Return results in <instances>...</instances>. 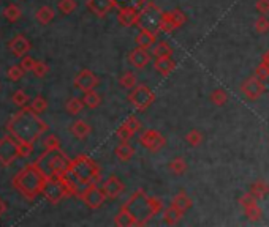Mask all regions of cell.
<instances>
[{
	"mask_svg": "<svg viewBox=\"0 0 269 227\" xmlns=\"http://www.w3.org/2000/svg\"><path fill=\"white\" fill-rule=\"evenodd\" d=\"M162 210V199L149 196L144 190H136L132 197L120 207L114 218V224L119 227H141L146 225Z\"/></svg>",
	"mask_w": 269,
	"mask_h": 227,
	"instance_id": "1",
	"label": "cell"
},
{
	"mask_svg": "<svg viewBox=\"0 0 269 227\" xmlns=\"http://www.w3.org/2000/svg\"><path fill=\"white\" fill-rule=\"evenodd\" d=\"M7 130L17 142L35 143L48 131V125L30 108H23L10 118Z\"/></svg>",
	"mask_w": 269,
	"mask_h": 227,
	"instance_id": "2",
	"label": "cell"
},
{
	"mask_svg": "<svg viewBox=\"0 0 269 227\" xmlns=\"http://www.w3.org/2000/svg\"><path fill=\"white\" fill-rule=\"evenodd\" d=\"M45 180H46V175L38 169L35 162H32V164H27L26 168H23L14 175L13 187L26 199L33 200L38 194H41V188H43Z\"/></svg>",
	"mask_w": 269,
	"mask_h": 227,
	"instance_id": "3",
	"label": "cell"
},
{
	"mask_svg": "<svg viewBox=\"0 0 269 227\" xmlns=\"http://www.w3.org/2000/svg\"><path fill=\"white\" fill-rule=\"evenodd\" d=\"M38 169L43 172L46 177H64L65 174L70 172V164L71 159L59 150H45L43 155H40V158L35 161Z\"/></svg>",
	"mask_w": 269,
	"mask_h": 227,
	"instance_id": "4",
	"label": "cell"
},
{
	"mask_svg": "<svg viewBox=\"0 0 269 227\" xmlns=\"http://www.w3.org/2000/svg\"><path fill=\"white\" fill-rule=\"evenodd\" d=\"M70 175L81 184V187H87V184L98 183L101 180L100 166L92 158H89L86 155H79L75 159H71Z\"/></svg>",
	"mask_w": 269,
	"mask_h": 227,
	"instance_id": "5",
	"label": "cell"
},
{
	"mask_svg": "<svg viewBox=\"0 0 269 227\" xmlns=\"http://www.w3.org/2000/svg\"><path fill=\"white\" fill-rule=\"evenodd\" d=\"M41 194L46 197L51 203H59L64 197L68 196V188L64 177H46L43 188H41Z\"/></svg>",
	"mask_w": 269,
	"mask_h": 227,
	"instance_id": "6",
	"label": "cell"
},
{
	"mask_svg": "<svg viewBox=\"0 0 269 227\" xmlns=\"http://www.w3.org/2000/svg\"><path fill=\"white\" fill-rule=\"evenodd\" d=\"M163 11L160 10L158 5L148 2L141 10H139V17H138V27L139 29H146L151 32H160L158 26H160V19H162Z\"/></svg>",
	"mask_w": 269,
	"mask_h": 227,
	"instance_id": "7",
	"label": "cell"
},
{
	"mask_svg": "<svg viewBox=\"0 0 269 227\" xmlns=\"http://www.w3.org/2000/svg\"><path fill=\"white\" fill-rule=\"evenodd\" d=\"M129 101L132 102V106L142 112L148 108H151V105L155 101V93L148 87V86H136L135 89H132V92L129 93Z\"/></svg>",
	"mask_w": 269,
	"mask_h": 227,
	"instance_id": "8",
	"label": "cell"
},
{
	"mask_svg": "<svg viewBox=\"0 0 269 227\" xmlns=\"http://www.w3.org/2000/svg\"><path fill=\"white\" fill-rule=\"evenodd\" d=\"M82 202H84L91 210H98L105 200L108 199L103 188H98L97 183H92V184H87L81 190L79 196H78Z\"/></svg>",
	"mask_w": 269,
	"mask_h": 227,
	"instance_id": "9",
	"label": "cell"
},
{
	"mask_svg": "<svg viewBox=\"0 0 269 227\" xmlns=\"http://www.w3.org/2000/svg\"><path fill=\"white\" fill-rule=\"evenodd\" d=\"M185 20H187V17H185V14L181 10L163 11L158 30L163 33H173L174 30H177L179 27H182L185 24Z\"/></svg>",
	"mask_w": 269,
	"mask_h": 227,
	"instance_id": "10",
	"label": "cell"
},
{
	"mask_svg": "<svg viewBox=\"0 0 269 227\" xmlns=\"http://www.w3.org/2000/svg\"><path fill=\"white\" fill-rule=\"evenodd\" d=\"M17 146H19V142L11 134L0 139V164H2V166H5V168L10 166V164L19 156Z\"/></svg>",
	"mask_w": 269,
	"mask_h": 227,
	"instance_id": "11",
	"label": "cell"
},
{
	"mask_svg": "<svg viewBox=\"0 0 269 227\" xmlns=\"http://www.w3.org/2000/svg\"><path fill=\"white\" fill-rule=\"evenodd\" d=\"M138 142L144 149L152 152V153L160 152L165 146H167V139H165L163 134L157 130H146L139 136Z\"/></svg>",
	"mask_w": 269,
	"mask_h": 227,
	"instance_id": "12",
	"label": "cell"
},
{
	"mask_svg": "<svg viewBox=\"0 0 269 227\" xmlns=\"http://www.w3.org/2000/svg\"><path fill=\"white\" fill-rule=\"evenodd\" d=\"M241 90L250 101H255V99H258L264 93L266 86H264V82H261L257 76H252V77H247L242 82Z\"/></svg>",
	"mask_w": 269,
	"mask_h": 227,
	"instance_id": "13",
	"label": "cell"
},
{
	"mask_svg": "<svg viewBox=\"0 0 269 227\" xmlns=\"http://www.w3.org/2000/svg\"><path fill=\"white\" fill-rule=\"evenodd\" d=\"M75 87L81 92H91L98 86V77L91 71V70H82L81 73H78V76L75 77Z\"/></svg>",
	"mask_w": 269,
	"mask_h": 227,
	"instance_id": "14",
	"label": "cell"
},
{
	"mask_svg": "<svg viewBox=\"0 0 269 227\" xmlns=\"http://www.w3.org/2000/svg\"><path fill=\"white\" fill-rule=\"evenodd\" d=\"M139 130H141V123L138 121V118L135 115H130L129 118L123 120V123L117 128L116 136L120 140H130Z\"/></svg>",
	"mask_w": 269,
	"mask_h": 227,
	"instance_id": "15",
	"label": "cell"
},
{
	"mask_svg": "<svg viewBox=\"0 0 269 227\" xmlns=\"http://www.w3.org/2000/svg\"><path fill=\"white\" fill-rule=\"evenodd\" d=\"M138 17H139V8L133 5L127 7H119L117 11V20L119 24L123 27H133L138 24Z\"/></svg>",
	"mask_w": 269,
	"mask_h": 227,
	"instance_id": "16",
	"label": "cell"
},
{
	"mask_svg": "<svg viewBox=\"0 0 269 227\" xmlns=\"http://www.w3.org/2000/svg\"><path fill=\"white\" fill-rule=\"evenodd\" d=\"M129 61H130V65L135 68V70H142V68H146L149 65V61H151V54L148 49H142L139 46H136L130 54H129Z\"/></svg>",
	"mask_w": 269,
	"mask_h": 227,
	"instance_id": "17",
	"label": "cell"
},
{
	"mask_svg": "<svg viewBox=\"0 0 269 227\" xmlns=\"http://www.w3.org/2000/svg\"><path fill=\"white\" fill-rule=\"evenodd\" d=\"M87 8L98 17H105L113 8H117L116 0H87Z\"/></svg>",
	"mask_w": 269,
	"mask_h": 227,
	"instance_id": "18",
	"label": "cell"
},
{
	"mask_svg": "<svg viewBox=\"0 0 269 227\" xmlns=\"http://www.w3.org/2000/svg\"><path fill=\"white\" fill-rule=\"evenodd\" d=\"M101 188H103V191H105V194H106L108 199H117L123 193V190H125L123 183L117 177H114V175H111L110 178H106Z\"/></svg>",
	"mask_w": 269,
	"mask_h": 227,
	"instance_id": "19",
	"label": "cell"
},
{
	"mask_svg": "<svg viewBox=\"0 0 269 227\" xmlns=\"http://www.w3.org/2000/svg\"><path fill=\"white\" fill-rule=\"evenodd\" d=\"M10 51L13 52L14 57H24L27 55V52L30 51V43H29V39L23 35H17L14 36L11 41H10Z\"/></svg>",
	"mask_w": 269,
	"mask_h": 227,
	"instance_id": "20",
	"label": "cell"
},
{
	"mask_svg": "<svg viewBox=\"0 0 269 227\" xmlns=\"http://www.w3.org/2000/svg\"><path fill=\"white\" fill-rule=\"evenodd\" d=\"M135 43H136V46H139L142 49H151L157 43V33L146 30V29H139V32L135 38Z\"/></svg>",
	"mask_w": 269,
	"mask_h": 227,
	"instance_id": "21",
	"label": "cell"
},
{
	"mask_svg": "<svg viewBox=\"0 0 269 227\" xmlns=\"http://www.w3.org/2000/svg\"><path fill=\"white\" fill-rule=\"evenodd\" d=\"M154 68L157 73H160L163 77L170 76L174 70H176V61L171 57H163V58H157L154 61Z\"/></svg>",
	"mask_w": 269,
	"mask_h": 227,
	"instance_id": "22",
	"label": "cell"
},
{
	"mask_svg": "<svg viewBox=\"0 0 269 227\" xmlns=\"http://www.w3.org/2000/svg\"><path fill=\"white\" fill-rule=\"evenodd\" d=\"M70 131H71V134L76 137V139H86L91 133H92V128H91V125L87 121H84V120H76L73 125L70 127Z\"/></svg>",
	"mask_w": 269,
	"mask_h": 227,
	"instance_id": "23",
	"label": "cell"
},
{
	"mask_svg": "<svg viewBox=\"0 0 269 227\" xmlns=\"http://www.w3.org/2000/svg\"><path fill=\"white\" fill-rule=\"evenodd\" d=\"M114 153H116V156H117L120 161L125 162V161H130V159L133 158L135 149L132 147V143H130L129 140H120V143L116 147Z\"/></svg>",
	"mask_w": 269,
	"mask_h": 227,
	"instance_id": "24",
	"label": "cell"
},
{
	"mask_svg": "<svg viewBox=\"0 0 269 227\" xmlns=\"http://www.w3.org/2000/svg\"><path fill=\"white\" fill-rule=\"evenodd\" d=\"M171 205H173V207H176V209H179L181 212L185 213L189 209H192L193 202H192V199L189 197L187 193H185V191H179V193L173 197Z\"/></svg>",
	"mask_w": 269,
	"mask_h": 227,
	"instance_id": "25",
	"label": "cell"
},
{
	"mask_svg": "<svg viewBox=\"0 0 269 227\" xmlns=\"http://www.w3.org/2000/svg\"><path fill=\"white\" fill-rule=\"evenodd\" d=\"M182 216H184V212L173 207V205H170V209H167L163 212V221L167 222L168 225H176L181 221Z\"/></svg>",
	"mask_w": 269,
	"mask_h": 227,
	"instance_id": "26",
	"label": "cell"
},
{
	"mask_svg": "<svg viewBox=\"0 0 269 227\" xmlns=\"http://www.w3.org/2000/svg\"><path fill=\"white\" fill-rule=\"evenodd\" d=\"M174 54L173 48L167 43V41H158L152 48V55L155 58H163V57H171Z\"/></svg>",
	"mask_w": 269,
	"mask_h": 227,
	"instance_id": "27",
	"label": "cell"
},
{
	"mask_svg": "<svg viewBox=\"0 0 269 227\" xmlns=\"http://www.w3.org/2000/svg\"><path fill=\"white\" fill-rule=\"evenodd\" d=\"M257 199H264L269 194V184L264 180H257L250 184V191Z\"/></svg>",
	"mask_w": 269,
	"mask_h": 227,
	"instance_id": "28",
	"label": "cell"
},
{
	"mask_svg": "<svg viewBox=\"0 0 269 227\" xmlns=\"http://www.w3.org/2000/svg\"><path fill=\"white\" fill-rule=\"evenodd\" d=\"M37 20L40 24H43V26H46V24H49L51 20L54 19V16H56V13H54V10L51 8V7H48V5H45V7H41V8H38V11H37Z\"/></svg>",
	"mask_w": 269,
	"mask_h": 227,
	"instance_id": "29",
	"label": "cell"
},
{
	"mask_svg": "<svg viewBox=\"0 0 269 227\" xmlns=\"http://www.w3.org/2000/svg\"><path fill=\"white\" fill-rule=\"evenodd\" d=\"M138 79H136V74L133 71H127V73H123L120 77H119V86L122 89H125V90H132L135 89L138 84Z\"/></svg>",
	"mask_w": 269,
	"mask_h": 227,
	"instance_id": "30",
	"label": "cell"
},
{
	"mask_svg": "<svg viewBox=\"0 0 269 227\" xmlns=\"http://www.w3.org/2000/svg\"><path fill=\"white\" fill-rule=\"evenodd\" d=\"M168 169L174 175H182V174H185V171H187V161H185L184 158H181V156H177V158L170 161Z\"/></svg>",
	"mask_w": 269,
	"mask_h": 227,
	"instance_id": "31",
	"label": "cell"
},
{
	"mask_svg": "<svg viewBox=\"0 0 269 227\" xmlns=\"http://www.w3.org/2000/svg\"><path fill=\"white\" fill-rule=\"evenodd\" d=\"M82 101H84V105L89 109H97L101 105V96L95 90H91V92L84 93V98H82Z\"/></svg>",
	"mask_w": 269,
	"mask_h": 227,
	"instance_id": "32",
	"label": "cell"
},
{
	"mask_svg": "<svg viewBox=\"0 0 269 227\" xmlns=\"http://www.w3.org/2000/svg\"><path fill=\"white\" fill-rule=\"evenodd\" d=\"M84 101L82 99H79V98H70L68 101H67V112L68 114H71V115H76V114H79L82 109H84Z\"/></svg>",
	"mask_w": 269,
	"mask_h": 227,
	"instance_id": "33",
	"label": "cell"
},
{
	"mask_svg": "<svg viewBox=\"0 0 269 227\" xmlns=\"http://www.w3.org/2000/svg\"><path fill=\"white\" fill-rule=\"evenodd\" d=\"M244 213H245V216L249 221H260L261 216H263V212L258 207V203H254V205H249V207H245Z\"/></svg>",
	"mask_w": 269,
	"mask_h": 227,
	"instance_id": "34",
	"label": "cell"
},
{
	"mask_svg": "<svg viewBox=\"0 0 269 227\" xmlns=\"http://www.w3.org/2000/svg\"><path fill=\"white\" fill-rule=\"evenodd\" d=\"M211 101H212V105H216V106H223L225 102L228 101V93H226L223 89H216L211 93Z\"/></svg>",
	"mask_w": 269,
	"mask_h": 227,
	"instance_id": "35",
	"label": "cell"
},
{
	"mask_svg": "<svg viewBox=\"0 0 269 227\" xmlns=\"http://www.w3.org/2000/svg\"><path fill=\"white\" fill-rule=\"evenodd\" d=\"M11 101L17 108H26L27 102H29V95L24 90H16L11 96Z\"/></svg>",
	"mask_w": 269,
	"mask_h": 227,
	"instance_id": "36",
	"label": "cell"
},
{
	"mask_svg": "<svg viewBox=\"0 0 269 227\" xmlns=\"http://www.w3.org/2000/svg\"><path fill=\"white\" fill-rule=\"evenodd\" d=\"M33 112H37V114H41V112H45L46 111V108H48V101L43 98V96H35L33 98V101L30 102V106H29Z\"/></svg>",
	"mask_w": 269,
	"mask_h": 227,
	"instance_id": "37",
	"label": "cell"
},
{
	"mask_svg": "<svg viewBox=\"0 0 269 227\" xmlns=\"http://www.w3.org/2000/svg\"><path fill=\"white\" fill-rule=\"evenodd\" d=\"M4 16L10 20V23H16V20L21 17V8L17 5L11 4L4 10Z\"/></svg>",
	"mask_w": 269,
	"mask_h": 227,
	"instance_id": "38",
	"label": "cell"
},
{
	"mask_svg": "<svg viewBox=\"0 0 269 227\" xmlns=\"http://www.w3.org/2000/svg\"><path fill=\"white\" fill-rule=\"evenodd\" d=\"M203 139L204 137H203L201 131H198V130H192V131L187 133V136H185V140H187V143L192 147H198L200 143L203 142Z\"/></svg>",
	"mask_w": 269,
	"mask_h": 227,
	"instance_id": "39",
	"label": "cell"
},
{
	"mask_svg": "<svg viewBox=\"0 0 269 227\" xmlns=\"http://www.w3.org/2000/svg\"><path fill=\"white\" fill-rule=\"evenodd\" d=\"M78 8L76 0H60L59 2V11L64 14H71Z\"/></svg>",
	"mask_w": 269,
	"mask_h": 227,
	"instance_id": "40",
	"label": "cell"
},
{
	"mask_svg": "<svg viewBox=\"0 0 269 227\" xmlns=\"http://www.w3.org/2000/svg\"><path fill=\"white\" fill-rule=\"evenodd\" d=\"M255 76L264 82V84H269V65L264 64V61H261V64L255 68Z\"/></svg>",
	"mask_w": 269,
	"mask_h": 227,
	"instance_id": "41",
	"label": "cell"
},
{
	"mask_svg": "<svg viewBox=\"0 0 269 227\" xmlns=\"http://www.w3.org/2000/svg\"><path fill=\"white\" fill-rule=\"evenodd\" d=\"M43 147H45V150H59V149H60V140H59V137L54 136V134L46 136V139L43 140Z\"/></svg>",
	"mask_w": 269,
	"mask_h": 227,
	"instance_id": "42",
	"label": "cell"
},
{
	"mask_svg": "<svg viewBox=\"0 0 269 227\" xmlns=\"http://www.w3.org/2000/svg\"><path fill=\"white\" fill-rule=\"evenodd\" d=\"M254 27H255V30L258 32V33H267V30H269V19L266 17V16H260L257 20H255V24H254Z\"/></svg>",
	"mask_w": 269,
	"mask_h": 227,
	"instance_id": "43",
	"label": "cell"
},
{
	"mask_svg": "<svg viewBox=\"0 0 269 227\" xmlns=\"http://www.w3.org/2000/svg\"><path fill=\"white\" fill-rule=\"evenodd\" d=\"M17 152L21 158H29L33 153V143H26V142H19Z\"/></svg>",
	"mask_w": 269,
	"mask_h": 227,
	"instance_id": "44",
	"label": "cell"
},
{
	"mask_svg": "<svg viewBox=\"0 0 269 227\" xmlns=\"http://www.w3.org/2000/svg\"><path fill=\"white\" fill-rule=\"evenodd\" d=\"M48 71H49V67L45 64V61H37L35 67H33V74L40 79L45 77L48 74Z\"/></svg>",
	"mask_w": 269,
	"mask_h": 227,
	"instance_id": "45",
	"label": "cell"
},
{
	"mask_svg": "<svg viewBox=\"0 0 269 227\" xmlns=\"http://www.w3.org/2000/svg\"><path fill=\"white\" fill-rule=\"evenodd\" d=\"M257 197L252 194V193H245V194H242L241 197H239V205L242 209H245V207H249V205H254V203H257Z\"/></svg>",
	"mask_w": 269,
	"mask_h": 227,
	"instance_id": "46",
	"label": "cell"
},
{
	"mask_svg": "<svg viewBox=\"0 0 269 227\" xmlns=\"http://www.w3.org/2000/svg\"><path fill=\"white\" fill-rule=\"evenodd\" d=\"M117 2V8L119 7H127V5H133V7H138L139 10L146 5L149 0H116Z\"/></svg>",
	"mask_w": 269,
	"mask_h": 227,
	"instance_id": "47",
	"label": "cell"
},
{
	"mask_svg": "<svg viewBox=\"0 0 269 227\" xmlns=\"http://www.w3.org/2000/svg\"><path fill=\"white\" fill-rule=\"evenodd\" d=\"M23 76H24V70H23V67H19V65H13V67L8 70V77H10L13 82L19 80Z\"/></svg>",
	"mask_w": 269,
	"mask_h": 227,
	"instance_id": "48",
	"label": "cell"
},
{
	"mask_svg": "<svg viewBox=\"0 0 269 227\" xmlns=\"http://www.w3.org/2000/svg\"><path fill=\"white\" fill-rule=\"evenodd\" d=\"M35 64H37V61L32 57H29V55H24L23 60H21V67H23L24 71H33Z\"/></svg>",
	"mask_w": 269,
	"mask_h": 227,
	"instance_id": "49",
	"label": "cell"
},
{
	"mask_svg": "<svg viewBox=\"0 0 269 227\" xmlns=\"http://www.w3.org/2000/svg\"><path fill=\"white\" fill-rule=\"evenodd\" d=\"M255 8L263 16L269 14V0H258V2L255 4Z\"/></svg>",
	"mask_w": 269,
	"mask_h": 227,
	"instance_id": "50",
	"label": "cell"
},
{
	"mask_svg": "<svg viewBox=\"0 0 269 227\" xmlns=\"http://www.w3.org/2000/svg\"><path fill=\"white\" fill-rule=\"evenodd\" d=\"M5 212H7V203H5V200L0 199V216H2Z\"/></svg>",
	"mask_w": 269,
	"mask_h": 227,
	"instance_id": "51",
	"label": "cell"
},
{
	"mask_svg": "<svg viewBox=\"0 0 269 227\" xmlns=\"http://www.w3.org/2000/svg\"><path fill=\"white\" fill-rule=\"evenodd\" d=\"M261 60L264 61V64H267V65H269V51H266V52L263 54V57H261Z\"/></svg>",
	"mask_w": 269,
	"mask_h": 227,
	"instance_id": "52",
	"label": "cell"
}]
</instances>
